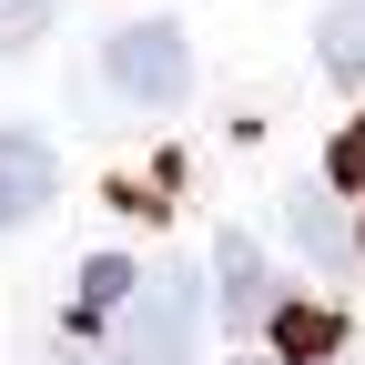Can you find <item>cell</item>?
I'll list each match as a JSON object with an SVG mask.
<instances>
[{"label":"cell","mask_w":365,"mask_h":365,"mask_svg":"<svg viewBox=\"0 0 365 365\" xmlns=\"http://www.w3.org/2000/svg\"><path fill=\"white\" fill-rule=\"evenodd\" d=\"M102 81L132 112H173L193 91V41H182V21H122L102 41Z\"/></svg>","instance_id":"obj_2"},{"label":"cell","mask_w":365,"mask_h":365,"mask_svg":"<svg viewBox=\"0 0 365 365\" xmlns=\"http://www.w3.org/2000/svg\"><path fill=\"white\" fill-rule=\"evenodd\" d=\"M51 193H61L51 143H41V132H21V122H0V234H11V223H31Z\"/></svg>","instance_id":"obj_4"},{"label":"cell","mask_w":365,"mask_h":365,"mask_svg":"<svg viewBox=\"0 0 365 365\" xmlns=\"http://www.w3.org/2000/svg\"><path fill=\"white\" fill-rule=\"evenodd\" d=\"M314 61H325V81L365 91V0H335L325 21H314Z\"/></svg>","instance_id":"obj_8"},{"label":"cell","mask_w":365,"mask_h":365,"mask_svg":"<svg viewBox=\"0 0 365 365\" xmlns=\"http://www.w3.org/2000/svg\"><path fill=\"white\" fill-rule=\"evenodd\" d=\"M264 345H274V365H335V345H345V325L325 304H274V325H264Z\"/></svg>","instance_id":"obj_7"},{"label":"cell","mask_w":365,"mask_h":365,"mask_svg":"<svg viewBox=\"0 0 365 365\" xmlns=\"http://www.w3.org/2000/svg\"><path fill=\"white\" fill-rule=\"evenodd\" d=\"M335 203H355V254H365V122L335 132V182H325Z\"/></svg>","instance_id":"obj_9"},{"label":"cell","mask_w":365,"mask_h":365,"mask_svg":"<svg viewBox=\"0 0 365 365\" xmlns=\"http://www.w3.org/2000/svg\"><path fill=\"white\" fill-rule=\"evenodd\" d=\"M132 284H143V264H132V254H91V264H81V284H71V314H61L71 345H102V335H112V314L132 304Z\"/></svg>","instance_id":"obj_5"},{"label":"cell","mask_w":365,"mask_h":365,"mask_svg":"<svg viewBox=\"0 0 365 365\" xmlns=\"http://www.w3.org/2000/svg\"><path fill=\"white\" fill-rule=\"evenodd\" d=\"M51 31V0H0V51H31Z\"/></svg>","instance_id":"obj_10"},{"label":"cell","mask_w":365,"mask_h":365,"mask_svg":"<svg viewBox=\"0 0 365 365\" xmlns=\"http://www.w3.org/2000/svg\"><path fill=\"white\" fill-rule=\"evenodd\" d=\"M274 304H284V284H274L264 244H254V234H213V314H223L234 335H264Z\"/></svg>","instance_id":"obj_3"},{"label":"cell","mask_w":365,"mask_h":365,"mask_svg":"<svg viewBox=\"0 0 365 365\" xmlns=\"http://www.w3.org/2000/svg\"><path fill=\"white\" fill-rule=\"evenodd\" d=\"M203 355V274L193 264H163L132 284V304L112 314V335L91 365H193Z\"/></svg>","instance_id":"obj_1"},{"label":"cell","mask_w":365,"mask_h":365,"mask_svg":"<svg viewBox=\"0 0 365 365\" xmlns=\"http://www.w3.org/2000/svg\"><path fill=\"white\" fill-rule=\"evenodd\" d=\"M284 223H294V254H304L314 274H345V264H355V223H345V203L325 193V182H304V193L284 203Z\"/></svg>","instance_id":"obj_6"}]
</instances>
